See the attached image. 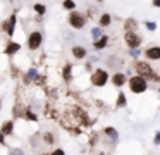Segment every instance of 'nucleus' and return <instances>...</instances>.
<instances>
[{
	"mask_svg": "<svg viewBox=\"0 0 160 155\" xmlns=\"http://www.w3.org/2000/svg\"><path fill=\"white\" fill-rule=\"evenodd\" d=\"M88 23V16L83 12H79V10H71L69 12V17H67V24H69L72 29H83L84 26H86Z\"/></svg>",
	"mask_w": 160,
	"mask_h": 155,
	"instance_id": "obj_1",
	"label": "nucleus"
},
{
	"mask_svg": "<svg viewBox=\"0 0 160 155\" xmlns=\"http://www.w3.org/2000/svg\"><path fill=\"white\" fill-rule=\"evenodd\" d=\"M134 69H136V72H138L139 76H143V78L153 79V81H160V76H157L155 72H153L152 65H150L146 60H138V62H134Z\"/></svg>",
	"mask_w": 160,
	"mask_h": 155,
	"instance_id": "obj_2",
	"label": "nucleus"
},
{
	"mask_svg": "<svg viewBox=\"0 0 160 155\" xmlns=\"http://www.w3.org/2000/svg\"><path fill=\"white\" fill-rule=\"evenodd\" d=\"M128 85H129V90H131L132 93H136V95H139V93H145L146 90H148V83H146V78H143V76H132V78L128 79Z\"/></svg>",
	"mask_w": 160,
	"mask_h": 155,
	"instance_id": "obj_3",
	"label": "nucleus"
},
{
	"mask_svg": "<svg viewBox=\"0 0 160 155\" xmlns=\"http://www.w3.org/2000/svg\"><path fill=\"white\" fill-rule=\"evenodd\" d=\"M108 79H110V76H108V72L105 71V69H95V71L91 72V76H90L91 85L97 86V88L105 86L108 83Z\"/></svg>",
	"mask_w": 160,
	"mask_h": 155,
	"instance_id": "obj_4",
	"label": "nucleus"
},
{
	"mask_svg": "<svg viewBox=\"0 0 160 155\" xmlns=\"http://www.w3.org/2000/svg\"><path fill=\"white\" fill-rule=\"evenodd\" d=\"M42 45H43V33L42 31H36V29L31 31L29 36H28V48L33 52H36Z\"/></svg>",
	"mask_w": 160,
	"mask_h": 155,
	"instance_id": "obj_5",
	"label": "nucleus"
},
{
	"mask_svg": "<svg viewBox=\"0 0 160 155\" xmlns=\"http://www.w3.org/2000/svg\"><path fill=\"white\" fill-rule=\"evenodd\" d=\"M16 24H18V10H14V12L11 14V16L7 17V19L2 23V29L5 31V33L9 34V38L14 36V31H16Z\"/></svg>",
	"mask_w": 160,
	"mask_h": 155,
	"instance_id": "obj_6",
	"label": "nucleus"
},
{
	"mask_svg": "<svg viewBox=\"0 0 160 155\" xmlns=\"http://www.w3.org/2000/svg\"><path fill=\"white\" fill-rule=\"evenodd\" d=\"M124 41L129 48H138L143 40L136 31H124Z\"/></svg>",
	"mask_w": 160,
	"mask_h": 155,
	"instance_id": "obj_7",
	"label": "nucleus"
},
{
	"mask_svg": "<svg viewBox=\"0 0 160 155\" xmlns=\"http://www.w3.org/2000/svg\"><path fill=\"white\" fill-rule=\"evenodd\" d=\"M143 55L148 60H158L160 59V47L158 45H153V47H148L146 50H143Z\"/></svg>",
	"mask_w": 160,
	"mask_h": 155,
	"instance_id": "obj_8",
	"label": "nucleus"
},
{
	"mask_svg": "<svg viewBox=\"0 0 160 155\" xmlns=\"http://www.w3.org/2000/svg\"><path fill=\"white\" fill-rule=\"evenodd\" d=\"M71 54H72L74 59H78V60H81V59H84L88 55L86 48L83 47V45H74L72 48H71Z\"/></svg>",
	"mask_w": 160,
	"mask_h": 155,
	"instance_id": "obj_9",
	"label": "nucleus"
},
{
	"mask_svg": "<svg viewBox=\"0 0 160 155\" xmlns=\"http://www.w3.org/2000/svg\"><path fill=\"white\" fill-rule=\"evenodd\" d=\"M110 81H112V85H114V86L121 88V86H124L126 83H128V78H126L124 72H115V74L110 78Z\"/></svg>",
	"mask_w": 160,
	"mask_h": 155,
	"instance_id": "obj_10",
	"label": "nucleus"
},
{
	"mask_svg": "<svg viewBox=\"0 0 160 155\" xmlns=\"http://www.w3.org/2000/svg\"><path fill=\"white\" fill-rule=\"evenodd\" d=\"M19 50H21V43H18V41H14V40H9V43L5 45V48H4V52L7 55H14V54H18Z\"/></svg>",
	"mask_w": 160,
	"mask_h": 155,
	"instance_id": "obj_11",
	"label": "nucleus"
},
{
	"mask_svg": "<svg viewBox=\"0 0 160 155\" xmlns=\"http://www.w3.org/2000/svg\"><path fill=\"white\" fill-rule=\"evenodd\" d=\"M138 21L134 19V17H126L124 19V24H122V28H124V31H136L138 29Z\"/></svg>",
	"mask_w": 160,
	"mask_h": 155,
	"instance_id": "obj_12",
	"label": "nucleus"
},
{
	"mask_svg": "<svg viewBox=\"0 0 160 155\" xmlns=\"http://www.w3.org/2000/svg\"><path fill=\"white\" fill-rule=\"evenodd\" d=\"M107 45H108V36H107V34H102L100 38L93 40V48H95V50H103Z\"/></svg>",
	"mask_w": 160,
	"mask_h": 155,
	"instance_id": "obj_13",
	"label": "nucleus"
},
{
	"mask_svg": "<svg viewBox=\"0 0 160 155\" xmlns=\"http://www.w3.org/2000/svg\"><path fill=\"white\" fill-rule=\"evenodd\" d=\"M112 24V16L108 12H102L100 17H98V26L102 28H108Z\"/></svg>",
	"mask_w": 160,
	"mask_h": 155,
	"instance_id": "obj_14",
	"label": "nucleus"
},
{
	"mask_svg": "<svg viewBox=\"0 0 160 155\" xmlns=\"http://www.w3.org/2000/svg\"><path fill=\"white\" fill-rule=\"evenodd\" d=\"M2 133L7 136V134H12V131H14V121H5L4 124H2Z\"/></svg>",
	"mask_w": 160,
	"mask_h": 155,
	"instance_id": "obj_15",
	"label": "nucleus"
},
{
	"mask_svg": "<svg viewBox=\"0 0 160 155\" xmlns=\"http://www.w3.org/2000/svg\"><path fill=\"white\" fill-rule=\"evenodd\" d=\"M71 72H72V64H66V65H64V71H62V76H64L66 81H71V79H72Z\"/></svg>",
	"mask_w": 160,
	"mask_h": 155,
	"instance_id": "obj_16",
	"label": "nucleus"
},
{
	"mask_svg": "<svg viewBox=\"0 0 160 155\" xmlns=\"http://www.w3.org/2000/svg\"><path fill=\"white\" fill-rule=\"evenodd\" d=\"M33 10L36 12V16H45V14H47V5H45V3H35Z\"/></svg>",
	"mask_w": 160,
	"mask_h": 155,
	"instance_id": "obj_17",
	"label": "nucleus"
},
{
	"mask_svg": "<svg viewBox=\"0 0 160 155\" xmlns=\"http://www.w3.org/2000/svg\"><path fill=\"white\" fill-rule=\"evenodd\" d=\"M103 134H105V136H108V138H112V140H117V136H119V133H117L115 127H105Z\"/></svg>",
	"mask_w": 160,
	"mask_h": 155,
	"instance_id": "obj_18",
	"label": "nucleus"
},
{
	"mask_svg": "<svg viewBox=\"0 0 160 155\" xmlns=\"http://www.w3.org/2000/svg\"><path fill=\"white\" fill-rule=\"evenodd\" d=\"M62 7H64V10H74L76 9V2H74V0H64L62 2Z\"/></svg>",
	"mask_w": 160,
	"mask_h": 155,
	"instance_id": "obj_19",
	"label": "nucleus"
},
{
	"mask_svg": "<svg viewBox=\"0 0 160 155\" xmlns=\"http://www.w3.org/2000/svg\"><path fill=\"white\" fill-rule=\"evenodd\" d=\"M126 95L124 93H119V96H117V100H115V105L119 107V109H122V107H126Z\"/></svg>",
	"mask_w": 160,
	"mask_h": 155,
	"instance_id": "obj_20",
	"label": "nucleus"
},
{
	"mask_svg": "<svg viewBox=\"0 0 160 155\" xmlns=\"http://www.w3.org/2000/svg\"><path fill=\"white\" fill-rule=\"evenodd\" d=\"M43 141H45L47 145H53V143H55V136H53V133H50V131H48V133H45V134H43Z\"/></svg>",
	"mask_w": 160,
	"mask_h": 155,
	"instance_id": "obj_21",
	"label": "nucleus"
},
{
	"mask_svg": "<svg viewBox=\"0 0 160 155\" xmlns=\"http://www.w3.org/2000/svg\"><path fill=\"white\" fill-rule=\"evenodd\" d=\"M102 26H95V28H91V38L93 40H97V38H100L102 36Z\"/></svg>",
	"mask_w": 160,
	"mask_h": 155,
	"instance_id": "obj_22",
	"label": "nucleus"
},
{
	"mask_svg": "<svg viewBox=\"0 0 160 155\" xmlns=\"http://www.w3.org/2000/svg\"><path fill=\"white\" fill-rule=\"evenodd\" d=\"M35 76H36V69H29L28 74H26V83H31L35 79Z\"/></svg>",
	"mask_w": 160,
	"mask_h": 155,
	"instance_id": "obj_23",
	"label": "nucleus"
},
{
	"mask_svg": "<svg viewBox=\"0 0 160 155\" xmlns=\"http://www.w3.org/2000/svg\"><path fill=\"white\" fill-rule=\"evenodd\" d=\"M143 54V50H139V47L138 48H129V55H131V57H139V55Z\"/></svg>",
	"mask_w": 160,
	"mask_h": 155,
	"instance_id": "obj_24",
	"label": "nucleus"
},
{
	"mask_svg": "<svg viewBox=\"0 0 160 155\" xmlns=\"http://www.w3.org/2000/svg\"><path fill=\"white\" fill-rule=\"evenodd\" d=\"M145 28H146L148 31H155V29H157V23H155V21H146V23H145Z\"/></svg>",
	"mask_w": 160,
	"mask_h": 155,
	"instance_id": "obj_25",
	"label": "nucleus"
},
{
	"mask_svg": "<svg viewBox=\"0 0 160 155\" xmlns=\"http://www.w3.org/2000/svg\"><path fill=\"white\" fill-rule=\"evenodd\" d=\"M38 141H40V134H33V136H31V140H29V143H31V147H35V148H36Z\"/></svg>",
	"mask_w": 160,
	"mask_h": 155,
	"instance_id": "obj_26",
	"label": "nucleus"
},
{
	"mask_svg": "<svg viewBox=\"0 0 160 155\" xmlns=\"http://www.w3.org/2000/svg\"><path fill=\"white\" fill-rule=\"evenodd\" d=\"M24 117H26V119H28V121H36V116H35V114H33L31 112V110H26V112H24Z\"/></svg>",
	"mask_w": 160,
	"mask_h": 155,
	"instance_id": "obj_27",
	"label": "nucleus"
},
{
	"mask_svg": "<svg viewBox=\"0 0 160 155\" xmlns=\"http://www.w3.org/2000/svg\"><path fill=\"white\" fill-rule=\"evenodd\" d=\"M97 10H98L97 7H88V12H86V16L93 19V17H95V14H97Z\"/></svg>",
	"mask_w": 160,
	"mask_h": 155,
	"instance_id": "obj_28",
	"label": "nucleus"
},
{
	"mask_svg": "<svg viewBox=\"0 0 160 155\" xmlns=\"http://www.w3.org/2000/svg\"><path fill=\"white\" fill-rule=\"evenodd\" d=\"M9 155H24V152L21 148H12V150H9Z\"/></svg>",
	"mask_w": 160,
	"mask_h": 155,
	"instance_id": "obj_29",
	"label": "nucleus"
},
{
	"mask_svg": "<svg viewBox=\"0 0 160 155\" xmlns=\"http://www.w3.org/2000/svg\"><path fill=\"white\" fill-rule=\"evenodd\" d=\"M48 155H66V152H64L62 148H55V150H52Z\"/></svg>",
	"mask_w": 160,
	"mask_h": 155,
	"instance_id": "obj_30",
	"label": "nucleus"
},
{
	"mask_svg": "<svg viewBox=\"0 0 160 155\" xmlns=\"http://www.w3.org/2000/svg\"><path fill=\"white\" fill-rule=\"evenodd\" d=\"M0 145H5V134L0 131Z\"/></svg>",
	"mask_w": 160,
	"mask_h": 155,
	"instance_id": "obj_31",
	"label": "nucleus"
},
{
	"mask_svg": "<svg viewBox=\"0 0 160 155\" xmlns=\"http://www.w3.org/2000/svg\"><path fill=\"white\" fill-rule=\"evenodd\" d=\"M152 5L157 7V9H160V0H152Z\"/></svg>",
	"mask_w": 160,
	"mask_h": 155,
	"instance_id": "obj_32",
	"label": "nucleus"
},
{
	"mask_svg": "<svg viewBox=\"0 0 160 155\" xmlns=\"http://www.w3.org/2000/svg\"><path fill=\"white\" fill-rule=\"evenodd\" d=\"M160 143V133H157V136H155V145H158Z\"/></svg>",
	"mask_w": 160,
	"mask_h": 155,
	"instance_id": "obj_33",
	"label": "nucleus"
},
{
	"mask_svg": "<svg viewBox=\"0 0 160 155\" xmlns=\"http://www.w3.org/2000/svg\"><path fill=\"white\" fill-rule=\"evenodd\" d=\"M97 2H98V3H102V2H105V0H97Z\"/></svg>",
	"mask_w": 160,
	"mask_h": 155,
	"instance_id": "obj_34",
	"label": "nucleus"
},
{
	"mask_svg": "<svg viewBox=\"0 0 160 155\" xmlns=\"http://www.w3.org/2000/svg\"><path fill=\"white\" fill-rule=\"evenodd\" d=\"M158 93H160V90H158Z\"/></svg>",
	"mask_w": 160,
	"mask_h": 155,
	"instance_id": "obj_35",
	"label": "nucleus"
},
{
	"mask_svg": "<svg viewBox=\"0 0 160 155\" xmlns=\"http://www.w3.org/2000/svg\"><path fill=\"white\" fill-rule=\"evenodd\" d=\"M158 109H160V107H158Z\"/></svg>",
	"mask_w": 160,
	"mask_h": 155,
	"instance_id": "obj_36",
	"label": "nucleus"
}]
</instances>
